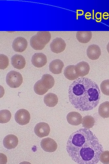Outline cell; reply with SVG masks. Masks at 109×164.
I'll return each instance as SVG.
<instances>
[{"mask_svg":"<svg viewBox=\"0 0 109 164\" xmlns=\"http://www.w3.org/2000/svg\"><path fill=\"white\" fill-rule=\"evenodd\" d=\"M50 127L47 123L41 122L36 124L34 128L35 134L40 138L47 136L50 132Z\"/></svg>","mask_w":109,"mask_h":164,"instance_id":"5","label":"cell"},{"mask_svg":"<svg viewBox=\"0 0 109 164\" xmlns=\"http://www.w3.org/2000/svg\"><path fill=\"white\" fill-rule=\"evenodd\" d=\"M100 161L103 164H109V151H103L101 153Z\"/></svg>","mask_w":109,"mask_h":164,"instance_id":"28","label":"cell"},{"mask_svg":"<svg viewBox=\"0 0 109 164\" xmlns=\"http://www.w3.org/2000/svg\"><path fill=\"white\" fill-rule=\"evenodd\" d=\"M18 142V140L17 137L12 134L6 135L3 140V144L4 147L9 149L15 148Z\"/></svg>","mask_w":109,"mask_h":164,"instance_id":"10","label":"cell"},{"mask_svg":"<svg viewBox=\"0 0 109 164\" xmlns=\"http://www.w3.org/2000/svg\"><path fill=\"white\" fill-rule=\"evenodd\" d=\"M70 102L79 111H88L98 104L101 92L97 84L87 78H79L70 85L68 89Z\"/></svg>","mask_w":109,"mask_h":164,"instance_id":"2","label":"cell"},{"mask_svg":"<svg viewBox=\"0 0 109 164\" xmlns=\"http://www.w3.org/2000/svg\"><path fill=\"white\" fill-rule=\"evenodd\" d=\"M30 44L31 47L35 50H41L44 49L45 45L37 39L35 35L31 38Z\"/></svg>","mask_w":109,"mask_h":164,"instance_id":"24","label":"cell"},{"mask_svg":"<svg viewBox=\"0 0 109 164\" xmlns=\"http://www.w3.org/2000/svg\"><path fill=\"white\" fill-rule=\"evenodd\" d=\"M31 61L35 67L38 68L42 67L47 63V57L43 53H36L33 55Z\"/></svg>","mask_w":109,"mask_h":164,"instance_id":"9","label":"cell"},{"mask_svg":"<svg viewBox=\"0 0 109 164\" xmlns=\"http://www.w3.org/2000/svg\"><path fill=\"white\" fill-rule=\"evenodd\" d=\"M107 52L109 53V42L107 44Z\"/></svg>","mask_w":109,"mask_h":164,"instance_id":"29","label":"cell"},{"mask_svg":"<svg viewBox=\"0 0 109 164\" xmlns=\"http://www.w3.org/2000/svg\"><path fill=\"white\" fill-rule=\"evenodd\" d=\"M75 67L74 65H70L65 67L64 74L67 79L72 80L77 79L79 77L76 73Z\"/></svg>","mask_w":109,"mask_h":164,"instance_id":"18","label":"cell"},{"mask_svg":"<svg viewBox=\"0 0 109 164\" xmlns=\"http://www.w3.org/2000/svg\"><path fill=\"white\" fill-rule=\"evenodd\" d=\"M11 118V113L8 110H2L0 111V123H5L10 121Z\"/></svg>","mask_w":109,"mask_h":164,"instance_id":"25","label":"cell"},{"mask_svg":"<svg viewBox=\"0 0 109 164\" xmlns=\"http://www.w3.org/2000/svg\"><path fill=\"white\" fill-rule=\"evenodd\" d=\"M41 146L44 151L49 152L55 151L58 147L56 142L49 138L43 139L41 142Z\"/></svg>","mask_w":109,"mask_h":164,"instance_id":"6","label":"cell"},{"mask_svg":"<svg viewBox=\"0 0 109 164\" xmlns=\"http://www.w3.org/2000/svg\"><path fill=\"white\" fill-rule=\"evenodd\" d=\"M64 66L63 62L59 59L52 61L49 65L50 70L53 74H59L61 73Z\"/></svg>","mask_w":109,"mask_h":164,"instance_id":"15","label":"cell"},{"mask_svg":"<svg viewBox=\"0 0 109 164\" xmlns=\"http://www.w3.org/2000/svg\"><path fill=\"white\" fill-rule=\"evenodd\" d=\"M75 71L78 77H84L87 75L90 68L88 63L85 61H82L77 64L75 67Z\"/></svg>","mask_w":109,"mask_h":164,"instance_id":"11","label":"cell"},{"mask_svg":"<svg viewBox=\"0 0 109 164\" xmlns=\"http://www.w3.org/2000/svg\"><path fill=\"white\" fill-rule=\"evenodd\" d=\"M109 16V15H104V14H103V17H104V16Z\"/></svg>","mask_w":109,"mask_h":164,"instance_id":"30","label":"cell"},{"mask_svg":"<svg viewBox=\"0 0 109 164\" xmlns=\"http://www.w3.org/2000/svg\"><path fill=\"white\" fill-rule=\"evenodd\" d=\"M41 80L42 85L48 90L52 88L54 84L53 77L49 74L43 75Z\"/></svg>","mask_w":109,"mask_h":164,"instance_id":"20","label":"cell"},{"mask_svg":"<svg viewBox=\"0 0 109 164\" xmlns=\"http://www.w3.org/2000/svg\"><path fill=\"white\" fill-rule=\"evenodd\" d=\"M100 88L104 94L109 96V80L102 81L100 84Z\"/></svg>","mask_w":109,"mask_h":164,"instance_id":"26","label":"cell"},{"mask_svg":"<svg viewBox=\"0 0 109 164\" xmlns=\"http://www.w3.org/2000/svg\"><path fill=\"white\" fill-rule=\"evenodd\" d=\"M11 63L13 67L18 69L23 68L25 65V58L21 55L15 54L11 58Z\"/></svg>","mask_w":109,"mask_h":164,"instance_id":"14","label":"cell"},{"mask_svg":"<svg viewBox=\"0 0 109 164\" xmlns=\"http://www.w3.org/2000/svg\"><path fill=\"white\" fill-rule=\"evenodd\" d=\"M44 101L47 106L54 107L57 104L58 102V98L55 94L49 93L45 96Z\"/></svg>","mask_w":109,"mask_h":164,"instance_id":"17","label":"cell"},{"mask_svg":"<svg viewBox=\"0 0 109 164\" xmlns=\"http://www.w3.org/2000/svg\"><path fill=\"white\" fill-rule=\"evenodd\" d=\"M23 77L18 72L12 70L9 72L6 77V82L10 87L16 88L19 87L23 82Z\"/></svg>","mask_w":109,"mask_h":164,"instance_id":"3","label":"cell"},{"mask_svg":"<svg viewBox=\"0 0 109 164\" xmlns=\"http://www.w3.org/2000/svg\"><path fill=\"white\" fill-rule=\"evenodd\" d=\"M95 120L94 118L91 116H86L82 118V126L86 129L92 128L94 125Z\"/></svg>","mask_w":109,"mask_h":164,"instance_id":"23","label":"cell"},{"mask_svg":"<svg viewBox=\"0 0 109 164\" xmlns=\"http://www.w3.org/2000/svg\"><path fill=\"white\" fill-rule=\"evenodd\" d=\"M92 33L91 31H77L76 37L78 41L81 43H87L92 38Z\"/></svg>","mask_w":109,"mask_h":164,"instance_id":"16","label":"cell"},{"mask_svg":"<svg viewBox=\"0 0 109 164\" xmlns=\"http://www.w3.org/2000/svg\"><path fill=\"white\" fill-rule=\"evenodd\" d=\"M66 118L68 123L72 125H78L82 122V116L77 112L72 111L69 113L67 114Z\"/></svg>","mask_w":109,"mask_h":164,"instance_id":"12","label":"cell"},{"mask_svg":"<svg viewBox=\"0 0 109 164\" xmlns=\"http://www.w3.org/2000/svg\"><path fill=\"white\" fill-rule=\"evenodd\" d=\"M66 44L64 40L61 38H56L53 39L50 43L51 51L55 53H60L64 50Z\"/></svg>","mask_w":109,"mask_h":164,"instance_id":"7","label":"cell"},{"mask_svg":"<svg viewBox=\"0 0 109 164\" xmlns=\"http://www.w3.org/2000/svg\"><path fill=\"white\" fill-rule=\"evenodd\" d=\"M8 65V59L6 56L3 54L0 55V69L4 70Z\"/></svg>","mask_w":109,"mask_h":164,"instance_id":"27","label":"cell"},{"mask_svg":"<svg viewBox=\"0 0 109 164\" xmlns=\"http://www.w3.org/2000/svg\"><path fill=\"white\" fill-rule=\"evenodd\" d=\"M101 50L99 47L95 44L89 46L87 50V55L88 57L93 60L98 59L101 55Z\"/></svg>","mask_w":109,"mask_h":164,"instance_id":"13","label":"cell"},{"mask_svg":"<svg viewBox=\"0 0 109 164\" xmlns=\"http://www.w3.org/2000/svg\"><path fill=\"white\" fill-rule=\"evenodd\" d=\"M69 156L79 164H95L100 160L103 147L90 130L81 128L72 133L67 142Z\"/></svg>","mask_w":109,"mask_h":164,"instance_id":"1","label":"cell"},{"mask_svg":"<svg viewBox=\"0 0 109 164\" xmlns=\"http://www.w3.org/2000/svg\"><path fill=\"white\" fill-rule=\"evenodd\" d=\"M34 89L35 92L39 95H42L49 90L42 84L41 80H38L35 84Z\"/></svg>","mask_w":109,"mask_h":164,"instance_id":"22","label":"cell"},{"mask_svg":"<svg viewBox=\"0 0 109 164\" xmlns=\"http://www.w3.org/2000/svg\"><path fill=\"white\" fill-rule=\"evenodd\" d=\"M15 119L16 122L19 125H24L29 122L30 119V114L26 109H20L15 113Z\"/></svg>","mask_w":109,"mask_h":164,"instance_id":"4","label":"cell"},{"mask_svg":"<svg viewBox=\"0 0 109 164\" xmlns=\"http://www.w3.org/2000/svg\"><path fill=\"white\" fill-rule=\"evenodd\" d=\"M98 113L103 118L109 117V101H105L100 104L98 108Z\"/></svg>","mask_w":109,"mask_h":164,"instance_id":"21","label":"cell"},{"mask_svg":"<svg viewBox=\"0 0 109 164\" xmlns=\"http://www.w3.org/2000/svg\"><path fill=\"white\" fill-rule=\"evenodd\" d=\"M27 44V41L25 38L18 37L14 40L12 43V48L16 52H22L25 50Z\"/></svg>","mask_w":109,"mask_h":164,"instance_id":"8","label":"cell"},{"mask_svg":"<svg viewBox=\"0 0 109 164\" xmlns=\"http://www.w3.org/2000/svg\"><path fill=\"white\" fill-rule=\"evenodd\" d=\"M35 35L37 39L45 45L48 43L51 39V34L49 31H38Z\"/></svg>","mask_w":109,"mask_h":164,"instance_id":"19","label":"cell"}]
</instances>
